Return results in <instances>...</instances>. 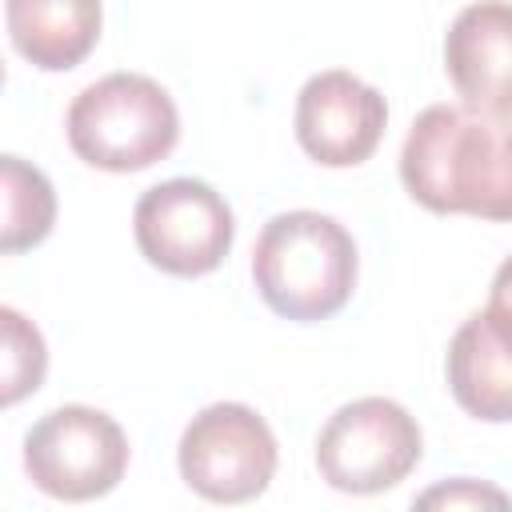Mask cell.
Here are the masks:
<instances>
[{"mask_svg":"<svg viewBox=\"0 0 512 512\" xmlns=\"http://www.w3.org/2000/svg\"><path fill=\"white\" fill-rule=\"evenodd\" d=\"M400 180L428 212L512 220V120L432 104L400 148Z\"/></svg>","mask_w":512,"mask_h":512,"instance_id":"cell-1","label":"cell"},{"mask_svg":"<svg viewBox=\"0 0 512 512\" xmlns=\"http://www.w3.org/2000/svg\"><path fill=\"white\" fill-rule=\"evenodd\" d=\"M252 280L276 316L296 324L328 320L356 288V244L348 228L324 212H280L256 236Z\"/></svg>","mask_w":512,"mask_h":512,"instance_id":"cell-2","label":"cell"},{"mask_svg":"<svg viewBox=\"0 0 512 512\" xmlns=\"http://www.w3.org/2000/svg\"><path fill=\"white\" fill-rule=\"evenodd\" d=\"M64 128L72 152L104 172H144L180 140L172 96L140 72H112L88 84L72 100Z\"/></svg>","mask_w":512,"mask_h":512,"instance_id":"cell-3","label":"cell"},{"mask_svg":"<svg viewBox=\"0 0 512 512\" xmlns=\"http://www.w3.org/2000/svg\"><path fill=\"white\" fill-rule=\"evenodd\" d=\"M420 452L424 436L416 416L388 396H364L336 408L316 436L320 476L348 496L396 488L420 464Z\"/></svg>","mask_w":512,"mask_h":512,"instance_id":"cell-4","label":"cell"},{"mask_svg":"<svg viewBox=\"0 0 512 512\" xmlns=\"http://www.w3.org/2000/svg\"><path fill=\"white\" fill-rule=\"evenodd\" d=\"M128 468L124 428L88 404H64L40 416L24 436V472L52 500H96Z\"/></svg>","mask_w":512,"mask_h":512,"instance_id":"cell-5","label":"cell"},{"mask_svg":"<svg viewBox=\"0 0 512 512\" xmlns=\"http://www.w3.org/2000/svg\"><path fill=\"white\" fill-rule=\"evenodd\" d=\"M176 460L196 496L212 504H244L276 476V436L256 408L220 400L188 420Z\"/></svg>","mask_w":512,"mask_h":512,"instance_id":"cell-6","label":"cell"},{"mask_svg":"<svg viewBox=\"0 0 512 512\" xmlns=\"http://www.w3.org/2000/svg\"><path fill=\"white\" fill-rule=\"evenodd\" d=\"M132 232L152 268L168 276H208L228 256L236 220L212 184L176 176L136 200Z\"/></svg>","mask_w":512,"mask_h":512,"instance_id":"cell-7","label":"cell"},{"mask_svg":"<svg viewBox=\"0 0 512 512\" xmlns=\"http://www.w3.org/2000/svg\"><path fill=\"white\" fill-rule=\"evenodd\" d=\"M388 124L384 96L344 68L316 72L296 96V140L324 168L364 164Z\"/></svg>","mask_w":512,"mask_h":512,"instance_id":"cell-8","label":"cell"},{"mask_svg":"<svg viewBox=\"0 0 512 512\" xmlns=\"http://www.w3.org/2000/svg\"><path fill=\"white\" fill-rule=\"evenodd\" d=\"M444 68L464 108L512 120V4H468L444 36Z\"/></svg>","mask_w":512,"mask_h":512,"instance_id":"cell-9","label":"cell"},{"mask_svg":"<svg viewBox=\"0 0 512 512\" xmlns=\"http://www.w3.org/2000/svg\"><path fill=\"white\" fill-rule=\"evenodd\" d=\"M448 388L456 404L488 424L512 420V332L472 312L448 344Z\"/></svg>","mask_w":512,"mask_h":512,"instance_id":"cell-10","label":"cell"},{"mask_svg":"<svg viewBox=\"0 0 512 512\" xmlns=\"http://www.w3.org/2000/svg\"><path fill=\"white\" fill-rule=\"evenodd\" d=\"M8 36L12 48L44 68H76L100 40V0H8Z\"/></svg>","mask_w":512,"mask_h":512,"instance_id":"cell-11","label":"cell"},{"mask_svg":"<svg viewBox=\"0 0 512 512\" xmlns=\"http://www.w3.org/2000/svg\"><path fill=\"white\" fill-rule=\"evenodd\" d=\"M0 188H4L0 252L16 256L24 248H36L56 224V192L48 176L20 156H0Z\"/></svg>","mask_w":512,"mask_h":512,"instance_id":"cell-12","label":"cell"},{"mask_svg":"<svg viewBox=\"0 0 512 512\" xmlns=\"http://www.w3.org/2000/svg\"><path fill=\"white\" fill-rule=\"evenodd\" d=\"M0 328H4V404L12 408L44 384L48 348L40 328L24 320L16 308H0Z\"/></svg>","mask_w":512,"mask_h":512,"instance_id":"cell-13","label":"cell"},{"mask_svg":"<svg viewBox=\"0 0 512 512\" xmlns=\"http://www.w3.org/2000/svg\"><path fill=\"white\" fill-rule=\"evenodd\" d=\"M420 508H480V504H492V508H508L512 496L492 488V484H480V480H468V476H456L448 484H436L428 488L424 496H416Z\"/></svg>","mask_w":512,"mask_h":512,"instance_id":"cell-14","label":"cell"},{"mask_svg":"<svg viewBox=\"0 0 512 512\" xmlns=\"http://www.w3.org/2000/svg\"><path fill=\"white\" fill-rule=\"evenodd\" d=\"M500 328H508L512 332V256L496 268V276H492V292H488V308H484Z\"/></svg>","mask_w":512,"mask_h":512,"instance_id":"cell-15","label":"cell"}]
</instances>
